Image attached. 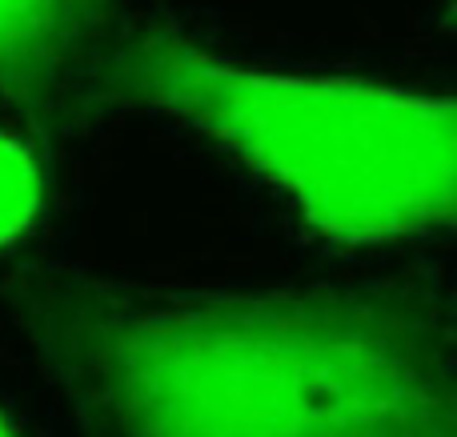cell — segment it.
Returning a JSON list of instances; mask_svg holds the SVG:
<instances>
[{
  "label": "cell",
  "instance_id": "3957f363",
  "mask_svg": "<svg viewBox=\"0 0 457 437\" xmlns=\"http://www.w3.org/2000/svg\"><path fill=\"white\" fill-rule=\"evenodd\" d=\"M109 0H0V96L53 117L88 69Z\"/></svg>",
  "mask_w": 457,
  "mask_h": 437
},
{
  "label": "cell",
  "instance_id": "7a4b0ae2",
  "mask_svg": "<svg viewBox=\"0 0 457 437\" xmlns=\"http://www.w3.org/2000/svg\"><path fill=\"white\" fill-rule=\"evenodd\" d=\"M88 80L93 101L149 109L209 136L329 241L418 237L453 213L457 128L445 96L261 69L169 24L129 32Z\"/></svg>",
  "mask_w": 457,
  "mask_h": 437
},
{
  "label": "cell",
  "instance_id": "277c9868",
  "mask_svg": "<svg viewBox=\"0 0 457 437\" xmlns=\"http://www.w3.org/2000/svg\"><path fill=\"white\" fill-rule=\"evenodd\" d=\"M45 205L40 161L21 136L0 133V249L16 245Z\"/></svg>",
  "mask_w": 457,
  "mask_h": 437
},
{
  "label": "cell",
  "instance_id": "6da1fadb",
  "mask_svg": "<svg viewBox=\"0 0 457 437\" xmlns=\"http://www.w3.org/2000/svg\"><path fill=\"white\" fill-rule=\"evenodd\" d=\"M8 309L80 437H457L421 281L161 289L32 265Z\"/></svg>",
  "mask_w": 457,
  "mask_h": 437
},
{
  "label": "cell",
  "instance_id": "5b68a950",
  "mask_svg": "<svg viewBox=\"0 0 457 437\" xmlns=\"http://www.w3.org/2000/svg\"><path fill=\"white\" fill-rule=\"evenodd\" d=\"M0 437H21V433H16V425L8 422V414H4V409H0Z\"/></svg>",
  "mask_w": 457,
  "mask_h": 437
}]
</instances>
